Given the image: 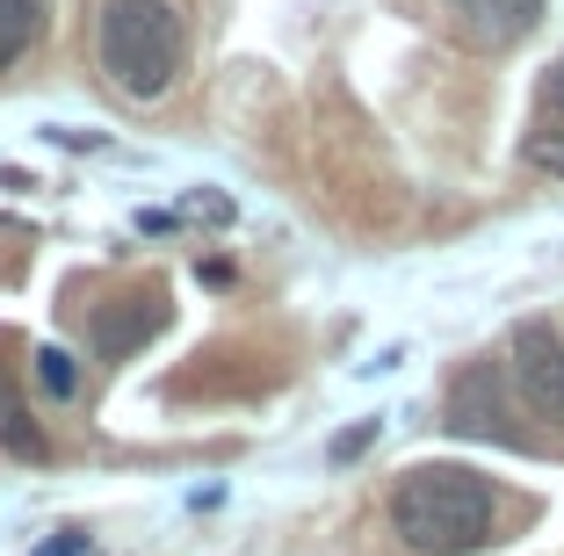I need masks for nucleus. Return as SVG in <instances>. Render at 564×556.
I'll list each match as a JSON object with an SVG mask.
<instances>
[{
  "label": "nucleus",
  "instance_id": "1",
  "mask_svg": "<svg viewBox=\"0 0 564 556\" xmlns=\"http://www.w3.org/2000/svg\"><path fill=\"white\" fill-rule=\"evenodd\" d=\"M391 527L413 556H470L499 527V491L464 462H420L391 491Z\"/></svg>",
  "mask_w": 564,
  "mask_h": 556
},
{
  "label": "nucleus",
  "instance_id": "2",
  "mask_svg": "<svg viewBox=\"0 0 564 556\" xmlns=\"http://www.w3.org/2000/svg\"><path fill=\"white\" fill-rule=\"evenodd\" d=\"M95 51H101V73L131 101H160L166 87L182 80L188 36H182V15L166 0H109L101 30H95Z\"/></svg>",
  "mask_w": 564,
  "mask_h": 556
},
{
  "label": "nucleus",
  "instance_id": "3",
  "mask_svg": "<svg viewBox=\"0 0 564 556\" xmlns=\"http://www.w3.org/2000/svg\"><path fill=\"white\" fill-rule=\"evenodd\" d=\"M448 426L470 434V441H499V448H535L529 426H514V405H507V377L499 361H470L456 391H448Z\"/></svg>",
  "mask_w": 564,
  "mask_h": 556
},
{
  "label": "nucleus",
  "instance_id": "4",
  "mask_svg": "<svg viewBox=\"0 0 564 556\" xmlns=\"http://www.w3.org/2000/svg\"><path fill=\"white\" fill-rule=\"evenodd\" d=\"M514 383H521L535 419L564 426V340H557V326L529 318V326L514 332Z\"/></svg>",
  "mask_w": 564,
  "mask_h": 556
},
{
  "label": "nucleus",
  "instance_id": "5",
  "mask_svg": "<svg viewBox=\"0 0 564 556\" xmlns=\"http://www.w3.org/2000/svg\"><path fill=\"white\" fill-rule=\"evenodd\" d=\"M448 15L470 44H521V36L543 22V0H448Z\"/></svg>",
  "mask_w": 564,
  "mask_h": 556
},
{
  "label": "nucleus",
  "instance_id": "6",
  "mask_svg": "<svg viewBox=\"0 0 564 556\" xmlns=\"http://www.w3.org/2000/svg\"><path fill=\"white\" fill-rule=\"evenodd\" d=\"M160 326H166L160 296H145V304H138V312H123V318H117V312H101V318H95V347H101L109 361H117V355H131L138 340H152Z\"/></svg>",
  "mask_w": 564,
  "mask_h": 556
},
{
  "label": "nucleus",
  "instance_id": "7",
  "mask_svg": "<svg viewBox=\"0 0 564 556\" xmlns=\"http://www.w3.org/2000/svg\"><path fill=\"white\" fill-rule=\"evenodd\" d=\"M36 30H44V0H0V73L36 44Z\"/></svg>",
  "mask_w": 564,
  "mask_h": 556
},
{
  "label": "nucleus",
  "instance_id": "8",
  "mask_svg": "<svg viewBox=\"0 0 564 556\" xmlns=\"http://www.w3.org/2000/svg\"><path fill=\"white\" fill-rule=\"evenodd\" d=\"M0 448H15V456H44V426H36L30 419V405H22V397H15V383H8V377H0Z\"/></svg>",
  "mask_w": 564,
  "mask_h": 556
},
{
  "label": "nucleus",
  "instance_id": "9",
  "mask_svg": "<svg viewBox=\"0 0 564 556\" xmlns=\"http://www.w3.org/2000/svg\"><path fill=\"white\" fill-rule=\"evenodd\" d=\"M36 383H44L51 397H73V391H80V369H73L66 347H36Z\"/></svg>",
  "mask_w": 564,
  "mask_h": 556
},
{
  "label": "nucleus",
  "instance_id": "10",
  "mask_svg": "<svg viewBox=\"0 0 564 556\" xmlns=\"http://www.w3.org/2000/svg\"><path fill=\"white\" fill-rule=\"evenodd\" d=\"M529 160H535V166H550V174L564 181V131H543V138L529 145Z\"/></svg>",
  "mask_w": 564,
  "mask_h": 556
},
{
  "label": "nucleus",
  "instance_id": "11",
  "mask_svg": "<svg viewBox=\"0 0 564 556\" xmlns=\"http://www.w3.org/2000/svg\"><path fill=\"white\" fill-rule=\"evenodd\" d=\"M369 441H377V419H369V426H355V434H340V441H333V462H348V456H362Z\"/></svg>",
  "mask_w": 564,
  "mask_h": 556
},
{
  "label": "nucleus",
  "instance_id": "12",
  "mask_svg": "<svg viewBox=\"0 0 564 556\" xmlns=\"http://www.w3.org/2000/svg\"><path fill=\"white\" fill-rule=\"evenodd\" d=\"M543 101H550V116H564V58L550 66V80H543Z\"/></svg>",
  "mask_w": 564,
  "mask_h": 556
},
{
  "label": "nucleus",
  "instance_id": "13",
  "mask_svg": "<svg viewBox=\"0 0 564 556\" xmlns=\"http://www.w3.org/2000/svg\"><path fill=\"white\" fill-rule=\"evenodd\" d=\"M80 549H87L80 535H51V542H44V549H36V556H80Z\"/></svg>",
  "mask_w": 564,
  "mask_h": 556
}]
</instances>
